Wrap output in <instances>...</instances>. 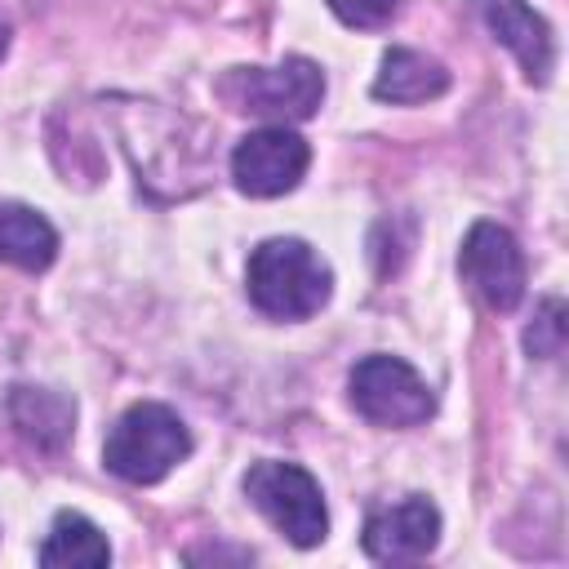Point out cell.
I'll return each instance as SVG.
<instances>
[{
	"mask_svg": "<svg viewBox=\"0 0 569 569\" xmlns=\"http://www.w3.org/2000/svg\"><path fill=\"white\" fill-rule=\"evenodd\" d=\"M58 258V231L53 222L18 200H0V262L18 271H44Z\"/></svg>",
	"mask_w": 569,
	"mask_h": 569,
	"instance_id": "4fadbf2b",
	"label": "cell"
},
{
	"mask_svg": "<svg viewBox=\"0 0 569 569\" xmlns=\"http://www.w3.org/2000/svg\"><path fill=\"white\" fill-rule=\"evenodd\" d=\"M249 302L271 320H307L333 293L329 262L298 236H271L249 253L244 267Z\"/></svg>",
	"mask_w": 569,
	"mask_h": 569,
	"instance_id": "7a4b0ae2",
	"label": "cell"
},
{
	"mask_svg": "<svg viewBox=\"0 0 569 569\" xmlns=\"http://www.w3.org/2000/svg\"><path fill=\"white\" fill-rule=\"evenodd\" d=\"M436 542H440V511L422 493H409L391 507H378L365 520V533H360L365 556L382 560V565L422 560L427 551H436Z\"/></svg>",
	"mask_w": 569,
	"mask_h": 569,
	"instance_id": "9c48e42d",
	"label": "cell"
},
{
	"mask_svg": "<svg viewBox=\"0 0 569 569\" xmlns=\"http://www.w3.org/2000/svg\"><path fill=\"white\" fill-rule=\"evenodd\" d=\"M307 164H311V147L284 124L253 129L231 151V178L253 200H271V196L293 191L302 182Z\"/></svg>",
	"mask_w": 569,
	"mask_h": 569,
	"instance_id": "ba28073f",
	"label": "cell"
},
{
	"mask_svg": "<svg viewBox=\"0 0 569 569\" xmlns=\"http://www.w3.org/2000/svg\"><path fill=\"white\" fill-rule=\"evenodd\" d=\"M347 391H351L356 413L373 427H418L436 413V396L418 378V369L405 365L400 356H387V351L365 356L351 369Z\"/></svg>",
	"mask_w": 569,
	"mask_h": 569,
	"instance_id": "8992f818",
	"label": "cell"
},
{
	"mask_svg": "<svg viewBox=\"0 0 569 569\" xmlns=\"http://www.w3.org/2000/svg\"><path fill=\"white\" fill-rule=\"evenodd\" d=\"M458 271L467 280V289L489 307V311H516L520 298H525V280H529V267H525V253L516 244V236L502 227V222H476L467 236H462V249H458Z\"/></svg>",
	"mask_w": 569,
	"mask_h": 569,
	"instance_id": "52a82bcc",
	"label": "cell"
},
{
	"mask_svg": "<svg viewBox=\"0 0 569 569\" xmlns=\"http://www.w3.org/2000/svg\"><path fill=\"white\" fill-rule=\"evenodd\" d=\"M40 565H71V569H98L111 560L107 533L84 520L80 511H58L49 525V538L40 542Z\"/></svg>",
	"mask_w": 569,
	"mask_h": 569,
	"instance_id": "5bb4252c",
	"label": "cell"
},
{
	"mask_svg": "<svg viewBox=\"0 0 569 569\" xmlns=\"http://www.w3.org/2000/svg\"><path fill=\"white\" fill-rule=\"evenodd\" d=\"M231 111L267 120H311L325 102V71L311 58H284L276 67H231L218 84Z\"/></svg>",
	"mask_w": 569,
	"mask_h": 569,
	"instance_id": "277c9868",
	"label": "cell"
},
{
	"mask_svg": "<svg viewBox=\"0 0 569 569\" xmlns=\"http://www.w3.org/2000/svg\"><path fill=\"white\" fill-rule=\"evenodd\" d=\"M9 422L18 427L22 440H31L36 449H62L76 431V400L62 396V391H49V387H27L18 382L9 391Z\"/></svg>",
	"mask_w": 569,
	"mask_h": 569,
	"instance_id": "8fae6325",
	"label": "cell"
},
{
	"mask_svg": "<svg viewBox=\"0 0 569 569\" xmlns=\"http://www.w3.org/2000/svg\"><path fill=\"white\" fill-rule=\"evenodd\" d=\"M325 4L338 13V22L360 27V31L387 27L396 18V9H400V0H325Z\"/></svg>",
	"mask_w": 569,
	"mask_h": 569,
	"instance_id": "2e32d148",
	"label": "cell"
},
{
	"mask_svg": "<svg viewBox=\"0 0 569 569\" xmlns=\"http://www.w3.org/2000/svg\"><path fill=\"white\" fill-rule=\"evenodd\" d=\"M445 89H449V71H445L436 58H427V53H418V49H405V44L387 49V53H382V67H378V76H373V98H378V102H396V107L431 102V98H440Z\"/></svg>",
	"mask_w": 569,
	"mask_h": 569,
	"instance_id": "7c38bea8",
	"label": "cell"
},
{
	"mask_svg": "<svg viewBox=\"0 0 569 569\" xmlns=\"http://www.w3.org/2000/svg\"><path fill=\"white\" fill-rule=\"evenodd\" d=\"M480 13H485V27L493 31V40L516 53L525 80L547 84L551 67H556V40H551L547 18L529 0H480Z\"/></svg>",
	"mask_w": 569,
	"mask_h": 569,
	"instance_id": "30bf717a",
	"label": "cell"
},
{
	"mask_svg": "<svg viewBox=\"0 0 569 569\" xmlns=\"http://www.w3.org/2000/svg\"><path fill=\"white\" fill-rule=\"evenodd\" d=\"M187 453H191V431L160 400L129 405L116 418V427H111V436L102 445L107 471L120 476V480H129V485H156V480H164Z\"/></svg>",
	"mask_w": 569,
	"mask_h": 569,
	"instance_id": "3957f363",
	"label": "cell"
},
{
	"mask_svg": "<svg viewBox=\"0 0 569 569\" xmlns=\"http://www.w3.org/2000/svg\"><path fill=\"white\" fill-rule=\"evenodd\" d=\"M116 129L133 160L138 187H147L151 196L182 200L204 187L209 133L196 120L173 116L156 102H124V107H116Z\"/></svg>",
	"mask_w": 569,
	"mask_h": 569,
	"instance_id": "6da1fadb",
	"label": "cell"
},
{
	"mask_svg": "<svg viewBox=\"0 0 569 569\" xmlns=\"http://www.w3.org/2000/svg\"><path fill=\"white\" fill-rule=\"evenodd\" d=\"M4 53H9V22L0 18V58H4Z\"/></svg>",
	"mask_w": 569,
	"mask_h": 569,
	"instance_id": "e0dca14e",
	"label": "cell"
},
{
	"mask_svg": "<svg viewBox=\"0 0 569 569\" xmlns=\"http://www.w3.org/2000/svg\"><path fill=\"white\" fill-rule=\"evenodd\" d=\"M244 498L293 542V547H320L329 533V511H325V493L316 485L311 471H302L298 462H280V458H262L244 471Z\"/></svg>",
	"mask_w": 569,
	"mask_h": 569,
	"instance_id": "5b68a950",
	"label": "cell"
},
{
	"mask_svg": "<svg viewBox=\"0 0 569 569\" xmlns=\"http://www.w3.org/2000/svg\"><path fill=\"white\" fill-rule=\"evenodd\" d=\"M525 351L538 360H556L565 351V302L560 298H542L533 311V325L525 329Z\"/></svg>",
	"mask_w": 569,
	"mask_h": 569,
	"instance_id": "9a60e30c",
	"label": "cell"
}]
</instances>
